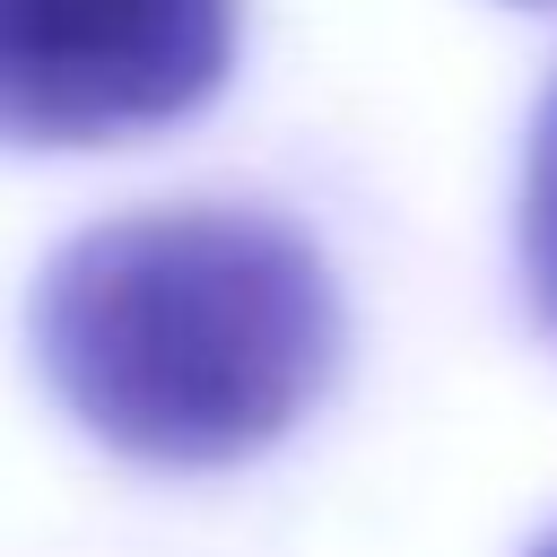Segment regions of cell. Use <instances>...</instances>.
Returning <instances> with one entry per match:
<instances>
[{"label":"cell","mask_w":557,"mask_h":557,"mask_svg":"<svg viewBox=\"0 0 557 557\" xmlns=\"http://www.w3.org/2000/svg\"><path fill=\"white\" fill-rule=\"evenodd\" d=\"M35 366L96 444L148 470H226L322 400L339 287L270 209H131L35 278Z\"/></svg>","instance_id":"obj_1"},{"label":"cell","mask_w":557,"mask_h":557,"mask_svg":"<svg viewBox=\"0 0 557 557\" xmlns=\"http://www.w3.org/2000/svg\"><path fill=\"white\" fill-rule=\"evenodd\" d=\"M235 61V0H0V139L104 148L200 113Z\"/></svg>","instance_id":"obj_2"},{"label":"cell","mask_w":557,"mask_h":557,"mask_svg":"<svg viewBox=\"0 0 557 557\" xmlns=\"http://www.w3.org/2000/svg\"><path fill=\"white\" fill-rule=\"evenodd\" d=\"M522 278H531L540 322L557 331V87H548L531 157H522Z\"/></svg>","instance_id":"obj_3"},{"label":"cell","mask_w":557,"mask_h":557,"mask_svg":"<svg viewBox=\"0 0 557 557\" xmlns=\"http://www.w3.org/2000/svg\"><path fill=\"white\" fill-rule=\"evenodd\" d=\"M531 557H557V531H548V540H540V548H531Z\"/></svg>","instance_id":"obj_4"}]
</instances>
